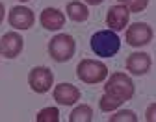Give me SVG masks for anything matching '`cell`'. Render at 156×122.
<instances>
[{"label": "cell", "instance_id": "obj_7", "mask_svg": "<svg viewBox=\"0 0 156 122\" xmlns=\"http://www.w3.org/2000/svg\"><path fill=\"white\" fill-rule=\"evenodd\" d=\"M8 20H9V26L15 30H28L35 22V15L26 6H15V8H11Z\"/></svg>", "mask_w": 156, "mask_h": 122}, {"label": "cell", "instance_id": "obj_5", "mask_svg": "<svg viewBox=\"0 0 156 122\" xmlns=\"http://www.w3.org/2000/svg\"><path fill=\"white\" fill-rule=\"evenodd\" d=\"M28 83H30L32 91H35L39 94L48 93L54 83V74L48 67H34L28 74Z\"/></svg>", "mask_w": 156, "mask_h": 122}, {"label": "cell", "instance_id": "obj_19", "mask_svg": "<svg viewBox=\"0 0 156 122\" xmlns=\"http://www.w3.org/2000/svg\"><path fill=\"white\" fill-rule=\"evenodd\" d=\"M156 104H151L149 109H147V122H154L156 120Z\"/></svg>", "mask_w": 156, "mask_h": 122}, {"label": "cell", "instance_id": "obj_1", "mask_svg": "<svg viewBox=\"0 0 156 122\" xmlns=\"http://www.w3.org/2000/svg\"><path fill=\"white\" fill-rule=\"evenodd\" d=\"M91 50L99 56V57H112L119 52L121 48V39L117 35V32L113 30H101V32H95L91 35Z\"/></svg>", "mask_w": 156, "mask_h": 122}, {"label": "cell", "instance_id": "obj_3", "mask_svg": "<svg viewBox=\"0 0 156 122\" xmlns=\"http://www.w3.org/2000/svg\"><path fill=\"white\" fill-rule=\"evenodd\" d=\"M76 76L84 83H101L108 78V67L97 59H82L76 67Z\"/></svg>", "mask_w": 156, "mask_h": 122}, {"label": "cell", "instance_id": "obj_4", "mask_svg": "<svg viewBox=\"0 0 156 122\" xmlns=\"http://www.w3.org/2000/svg\"><path fill=\"white\" fill-rule=\"evenodd\" d=\"M74 50H76V43H74L73 35H69V33H58L48 43V54L58 63L69 61L74 56Z\"/></svg>", "mask_w": 156, "mask_h": 122}, {"label": "cell", "instance_id": "obj_14", "mask_svg": "<svg viewBox=\"0 0 156 122\" xmlns=\"http://www.w3.org/2000/svg\"><path fill=\"white\" fill-rule=\"evenodd\" d=\"M91 120H93V109L86 104L76 106L69 115V122H91Z\"/></svg>", "mask_w": 156, "mask_h": 122}, {"label": "cell", "instance_id": "obj_21", "mask_svg": "<svg viewBox=\"0 0 156 122\" xmlns=\"http://www.w3.org/2000/svg\"><path fill=\"white\" fill-rule=\"evenodd\" d=\"M4 13H6V8H4L2 2H0V24H2V20H4Z\"/></svg>", "mask_w": 156, "mask_h": 122}, {"label": "cell", "instance_id": "obj_12", "mask_svg": "<svg viewBox=\"0 0 156 122\" xmlns=\"http://www.w3.org/2000/svg\"><path fill=\"white\" fill-rule=\"evenodd\" d=\"M41 26L45 30H50V32H56V30H62L63 24H65V15L58 9V8H45L41 11Z\"/></svg>", "mask_w": 156, "mask_h": 122}, {"label": "cell", "instance_id": "obj_22", "mask_svg": "<svg viewBox=\"0 0 156 122\" xmlns=\"http://www.w3.org/2000/svg\"><path fill=\"white\" fill-rule=\"evenodd\" d=\"M19 2H28V0H19Z\"/></svg>", "mask_w": 156, "mask_h": 122}, {"label": "cell", "instance_id": "obj_2", "mask_svg": "<svg viewBox=\"0 0 156 122\" xmlns=\"http://www.w3.org/2000/svg\"><path fill=\"white\" fill-rule=\"evenodd\" d=\"M104 93L119 102H126L134 96V81L125 72H113L104 83Z\"/></svg>", "mask_w": 156, "mask_h": 122}, {"label": "cell", "instance_id": "obj_15", "mask_svg": "<svg viewBox=\"0 0 156 122\" xmlns=\"http://www.w3.org/2000/svg\"><path fill=\"white\" fill-rule=\"evenodd\" d=\"M58 120H60V111H58V107H45L35 117V122H58Z\"/></svg>", "mask_w": 156, "mask_h": 122}, {"label": "cell", "instance_id": "obj_13", "mask_svg": "<svg viewBox=\"0 0 156 122\" xmlns=\"http://www.w3.org/2000/svg\"><path fill=\"white\" fill-rule=\"evenodd\" d=\"M67 15L71 20H74V22H84V20H87L89 17V9L86 4L78 2V0H73V2L67 4Z\"/></svg>", "mask_w": 156, "mask_h": 122}, {"label": "cell", "instance_id": "obj_10", "mask_svg": "<svg viewBox=\"0 0 156 122\" xmlns=\"http://www.w3.org/2000/svg\"><path fill=\"white\" fill-rule=\"evenodd\" d=\"M152 65V61H151V56L145 54V52H134L126 57V70L132 72L134 76H143L149 72Z\"/></svg>", "mask_w": 156, "mask_h": 122}, {"label": "cell", "instance_id": "obj_16", "mask_svg": "<svg viewBox=\"0 0 156 122\" xmlns=\"http://www.w3.org/2000/svg\"><path fill=\"white\" fill-rule=\"evenodd\" d=\"M123 104V102H119V100H115L113 96H110V94H102V98H101V102H99V106H101V111H104V113H112V111H115L117 107H119Z\"/></svg>", "mask_w": 156, "mask_h": 122}, {"label": "cell", "instance_id": "obj_6", "mask_svg": "<svg viewBox=\"0 0 156 122\" xmlns=\"http://www.w3.org/2000/svg\"><path fill=\"white\" fill-rule=\"evenodd\" d=\"M152 41V28L147 22H134L126 28V43L130 46H145Z\"/></svg>", "mask_w": 156, "mask_h": 122}, {"label": "cell", "instance_id": "obj_9", "mask_svg": "<svg viewBox=\"0 0 156 122\" xmlns=\"http://www.w3.org/2000/svg\"><path fill=\"white\" fill-rule=\"evenodd\" d=\"M130 20V11L123 6V4H117V6H112L108 9V15H106V24L110 30L113 32H121L126 28Z\"/></svg>", "mask_w": 156, "mask_h": 122}, {"label": "cell", "instance_id": "obj_18", "mask_svg": "<svg viewBox=\"0 0 156 122\" xmlns=\"http://www.w3.org/2000/svg\"><path fill=\"white\" fill-rule=\"evenodd\" d=\"M138 122V117H136L134 111L130 109H123V111H117L113 117H110V122Z\"/></svg>", "mask_w": 156, "mask_h": 122}, {"label": "cell", "instance_id": "obj_20", "mask_svg": "<svg viewBox=\"0 0 156 122\" xmlns=\"http://www.w3.org/2000/svg\"><path fill=\"white\" fill-rule=\"evenodd\" d=\"M86 4H91V6H99V4H102L104 0H84Z\"/></svg>", "mask_w": 156, "mask_h": 122}, {"label": "cell", "instance_id": "obj_8", "mask_svg": "<svg viewBox=\"0 0 156 122\" xmlns=\"http://www.w3.org/2000/svg\"><path fill=\"white\" fill-rule=\"evenodd\" d=\"M23 46H24V41H23L21 33H17V32H8L0 39V54L8 59L17 57L23 52Z\"/></svg>", "mask_w": 156, "mask_h": 122}, {"label": "cell", "instance_id": "obj_17", "mask_svg": "<svg viewBox=\"0 0 156 122\" xmlns=\"http://www.w3.org/2000/svg\"><path fill=\"white\" fill-rule=\"evenodd\" d=\"M119 4H123L130 13H141L149 6V0H119Z\"/></svg>", "mask_w": 156, "mask_h": 122}, {"label": "cell", "instance_id": "obj_11", "mask_svg": "<svg viewBox=\"0 0 156 122\" xmlns=\"http://www.w3.org/2000/svg\"><path fill=\"white\" fill-rule=\"evenodd\" d=\"M80 91L73 83H58L54 87V100L62 106H74L80 100Z\"/></svg>", "mask_w": 156, "mask_h": 122}]
</instances>
